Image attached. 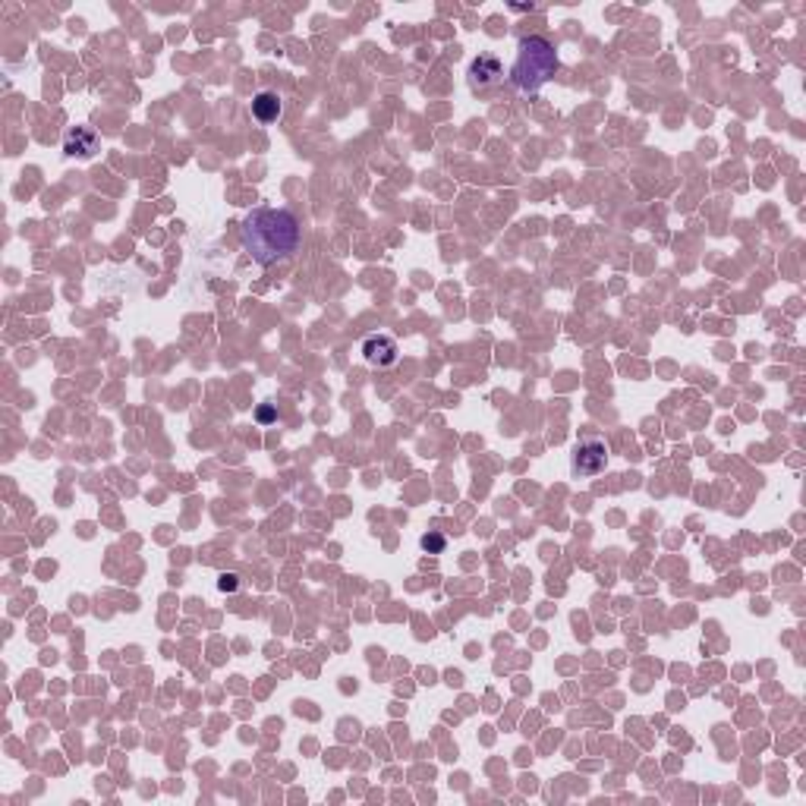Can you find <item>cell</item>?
<instances>
[{"label": "cell", "mask_w": 806, "mask_h": 806, "mask_svg": "<svg viewBox=\"0 0 806 806\" xmlns=\"http://www.w3.org/2000/svg\"><path fill=\"white\" fill-rule=\"evenodd\" d=\"M240 243L253 255L255 265L268 268L296 253V246H300V221L287 208L259 205L243 218Z\"/></svg>", "instance_id": "1"}, {"label": "cell", "mask_w": 806, "mask_h": 806, "mask_svg": "<svg viewBox=\"0 0 806 806\" xmlns=\"http://www.w3.org/2000/svg\"><path fill=\"white\" fill-rule=\"evenodd\" d=\"M558 67L561 60L552 41L542 38V35H526L517 45V60H513L511 67V82L517 86V92L532 95L558 73Z\"/></svg>", "instance_id": "2"}, {"label": "cell", "mask_w": 806, "mask_h": 806, "mask_svg": "<svg viewBox=\"0 0 806 806\" xmlns=\"http://www.w3.org/2000/svg\"><path fill=\"white\" fill-rule=\"evenodd\" d=\"M608 467V444L602 438H586L574 448L571 454V472L576 479H589L599 476V472Z\"/></svg>", "instance_id": "3"}, {"label": "cell", "mask_w": 806, "mask_h": 806, "mask_svg": "<svg viewBox=\"0 0 806 806\" xmlns=\"http://www.w3.org/2000/svg\"><path fill=\"white\" fill-rule=\"evenodd\" d=\"M400 356V346L391 335H369L363 340V359L375 369H388Z\"/></svg>", "instance_id": "4"}, {"label": "cell", "mask_w": 806, "mask_h": 806, "mask_svg": "<svg viewBox=\"0 0 806 806\" xmlns=\"http://www.w3.org/2000/svg\"><path fill=\"white\" fill-rule=\"evenodd\" d=\"M101 149V139L92 127H69L64 133V151L79 161H92Z\"/></svg>", "instance_id": "5"}, {"label": "cell", "mask_w": 806, "mask_h": 806, "mask_svg": "<svg viewBox=\"0 0 806 806\" xmlns=\"http://www.w3.org/2000/svg\"><path fill=\"white\" fill-rule=\"evenodd\" d=\"M467 76H470V86L476 88V92H485V88L498 86V82L504 79V67H501V60L491 57V54H479V57L470 64Z\"/></svg>", "instance_id": "6"}, {"label": "cell", "mask_w": 806, "mask_h": 806, "mask_svg": "<svg viewBox=\"0 0 806 806\" xmlns=\"http://www.w3.org/2000/svg\"><path fill=\"white\" fill-rule=\"evenodd\" d=\"M284 104H281V95L277 92H259L253 98V117L259 123H274L277 117H281Z\"/></svg>", "instance_id": "7"}, {"label": "cell", "mask_w": 806, "mask_h": 806, "mask_svg": "<svg viewBox=\"0 0 806 806\" xmlns=\"http://www.w3.org/2000/svg\"><path fill=\"white\" fill-rule=\"evenodd\" d=\"M419 545H422V552H429V554H441L444 545H448V539H444L441 532H426V536L419 539Z\"/></svg>", "instance_id": "8"}, {"label": "cell", "mask_w": 806, "mask_h": 806, "mask_svg": "<svg viewBox=\"0 0 806 806\" xmlns=\"http://www.w3.org/2000/svg\"><path fill=\"white\" fill-rule=\"evenodd\" d=\"M218 589H221V593H236V589H240V576H236V574H224L218 580Z\"/></svg>", "instance_id": "9"}, {"label": "cell", "mask_w": 806, "mask_h": 806, "mask_svg": "<svg viewBox=\"0 0 806 806\" xmlns=\"http://www.w3.org/2000/svg\"><path fill=\"white\" fill-rule=\"evenodd\" d=\"M255 419H259V422H265V426H268V422H274V419H277V409L271 407V403H265V407H259V413H255Z\"/></svg>", "instance_id": "10"}]
</instances>
